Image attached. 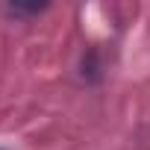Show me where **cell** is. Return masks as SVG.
Listing matches in <instances>:
<instances>
[{"label": "cell", "mask_w": 150, "mask_h": 150, "mask_svg": "<svg viewBox=\"0 0 150 150\" xmlns=\"http://www.w3.org/2000/svg\"><path fill=\"white\" fill-rule=\"evenodd\" d=\"M47 6H24V3H15V6H9L6 12L9 15H38V12H44Z\"/></svg>", "instance_id": "1"}]
</instances>
